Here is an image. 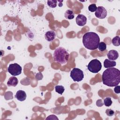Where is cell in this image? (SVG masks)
Returning <instances> with one entry per match:
<instances>
[{
    "instance_id": "3",
    "label": "cell",
    "mask_w": 120,
    "mask_h": 120,
    "mask_svg": "<svg viewBox=\"0 0 120 120\" xmlns=\"http://www.w3.org/2000/svg\"><path fill=\"white\" fill-rule=\"evenodd\" d=\"M53 60L61 65H65L68 61L69 58V54L68 51L62 47L57 48L53 54Z\"/></svg>"
},
{
    "instance_id": "25",
    "label": "cell",
    "mask_w": 120,
    "mask_h": 120,
    "mask_svg": "<svg viewBox=\"0 0 120 120\" xmlns=\"http://www.w3.org/2000/svg\"><path fill=\"white\" fill-rule=\"evenodd\" d=\"M43 76L41 73H38L36 75V78L38 80H41L43 78Z\"/></svg>"
},
{
    "instance_id": "1",
    "label": "cell",
    "mask_w": 120,
    "mask_h": 120,
    "mask_svg": "<svg viewBox=\"0 0 120 120\" xmlns=\"http://www.w3.org/2000/svg\"><path fill=\"white\" fill-rule=\"evenodd\" d=\"M104 84L109 87L118 85L120 82V70L115 68H109L105 70L102 74Z\"/></svg>"
},
{
    "instance_id": "2",
    "label": "cell",
    "mask_w": 120,
    "mask_h": 120,
    "mask_svg": "<svg viewBox=\"0 0 120 120\" xmlns=\"http://www.w3.org/2000/svg\"><path fill=\"white\" fill-rule=\"evenodd\" d=\"M99 43V36L95 32H86L82 37V43L84 47L89 50H96L98 48Z\"/></svg>"
},
{
    "instance_id": "8",
    "label": "cell",
    "mask_w": 120,
    "mask_h": 120,
    "mask_svg": "<svg viewBox=\"0 0 120 120\" xmlns=\"http://www.w3.org/2000/svg\"><path fill=\"white\" fill-rule=\"evenodd\" d=\"M87 22V18L83 15L79 14L76 17V23L80 26H83Z\"/></svg>"
},
{
    "instance_id": "11",
    "label": "cell",
    "mask_w": 120,
    "mask_h": 120,
    "mask_svg": "<svg viewBox=\"0 0 120 120\" xmlns=\"http://www.w3.org/2000/svg\"><path fill=\"white\" fill-rule=\"evenodd\" d=\"M45 38L46 40L48 41L51 42L53 41L55 37H56V34L54 31L52 30H50L48 31H47L45 35Z\"/></svg>"
},
{
    "instance_id": "4",
    "label": "cell",
    "mask_w": 120,
    "mask_h": 120,
    "mask_svg": "<svg viewBox=\"0 0 120 120\" xmlns=\"http://www.w3.org/2000/svg\"><path fill=\"white\" fill-rule=\"evenodd\" d=\"M88 69L93 73H98L102 68V64L99 60L97 59L91 60L87 65Z\"/></svg>"
},
{
    "instance_id": "20",
    "label": "cell",
    "mask_w": 120,
    "mask_h": 120,
    "mask_svg": "<svg viewBox=\"0 0 120 120\" xmlns=\"http://www.w3.org/2000/svg\"><path fill=\"white\" fill-rule=\"evenodd\" d=\"M4 98L6 100H9L12 99L13 97V93L11 91L6 92L4 95Z\"/></svg>"
},
{
    "instance_id": "10",
    "label": "cell",
    "mask_w": 120,
    "mask_h": 120,
    "mask_svg": "<svg viewBox=\"0 0 120 120\" xmlns=\"http://www.w3.org/2000/svg\"><path fill=\"white\" fill-rule=\"evenodd\" d=\"M26 94L24 91L19 90L16 92L15 98L20 101H23L26 99Z\"/></svg>"
},
{
    "instance_id": "18",
    "label": "cell",
    "mask_w": 120,
    "mask_h": 120,
    "mask_svg": "<svg viewBox=\"0 0 120 120\" xmlns=\"http://www.w3.org/2000/svg\"><path fill=\"white\" fill-rule=\"evenodd\" d=\"M104 104L107 107L110 106L112 104V101L111 98L110 97L106 98L104 100Z\"/></svg>"
},
{
    "instance_id": "9",
    "label": "cell",
    "mask_w": 120,
    "mask_h": 120,
    "mask_svg": "<svg viewBox=\"0 0 120 120\" xmlns=\"http://www.w3.org/2000/svg\"><path fill=\"white\" fill-rule=\"evenodd\" d=\"M107 56L109 60H114L118 59L119 57V53L116 50H111L108 52L107 54Z\"/></svg>"
},
{
    "instance_id": "16",
    "label": "cell",
    "mask_w": 120,
    "mask_h": 120,
    "mask_svg": "<svg viewBox=\"0 0 120 120\" xmlns=\"http://www.w3.org/2000/svg\"><path fill=\"white\" fill-rule=\"evenodd\" d=\"M112 43L115 46L120 45V37L118 36H115L112 40Z\"/></svg>"
},
{
    "instance_id": "22",
    "label": "cell",
    "mask_w": 120,
    "mask_h": 120,
    "mask_svg": "<svg viewBox=\"0 0 120 120\" xmlns=\"http://www.w3.org/2000/svg\"><path fill=\"white\" fill-rule=\"evenodd\" d=\"M106 115L108 116H112L114 114V112L113 110L111 109H107L105 111Z\"/></svg>"
},
{
    "instance_id": "13",
    "label": "cell",
    "mask_w": 120,
    "mask_h": 120,
    "mask_svg": "<svg viewBox=\"0 0 120 120\" xmlns=\"http://www.w3.org/2000/svg\"><path fill=\"white\" fill-rule=\"evenodd\" d=\"M116 65V63L114 60H111L109 59H105L104 61V66L105 68L114 67Z\"/></svg>"
},
{
    "instance_id": "15",
    "label": "cell",
    "mask_w": 120,
    "mask_h": 120,
    "mask_svg": "<svg viewBox=\"0 0 120 120\" xmlns=\"http://www.w3.org/2000/svg\"><path fill=\"white\" fill-rule=\"evenodd\" d=\"M55 91L58 93L62 95L65 90L64 87L62 85H56L55 87Z\"/></svg>"
},
{
    "instance_id": "14",
    "label": "cell",
    "mask_w": 120,
    "mask_h": 120,
    "mask_svg": "<svg viewBox=\"0 0 120 120\" xmlns=\"http://www.w3.org/2000/svg\"><path fill=\"white\" fill-rule=\"evenodd\" d=\"M74 13L71 9H68L66 11L64 14V16L66 19L71 20L74 18Z\"/></svg>"
},
{
    "instance_id": "24",
    "label": "cell",
    "mask_w": 120,
    "mask_h": 120,
    "mask_svg": "<svg viewBox=\"0 0 120 120\" xmlns=\"http://www.w3.org/2000/svg\"><path fill=\"white\" fill-rule=\"evenodd\" d=\"M59 120L56 116L55 115H50L46 118V120Z\"/></svg>"
},
{
    "instance_id": "17",
    "label": "cell",
    "mask_w": 120,
    "mask_h": 120,
    "mask_svg": "<svg viewBox=\"0 0 120 120\" xmlns=\"http://www.w3.org/2000/svg\"><path fill=\"white\" fill-rule=\"evenodd\" d=\"M98 49L99 51L101 52H103L106 49V45L105 43L104 42H101L99 43L98 46Z\"/></svg>"
},
{
    "instance_id": "23",
    "label": "cell",
    "mask_w": 120,
    "mask_h": 120,
    "mask_svg": "<svg viewBox=\"0 0 120 120\" xmlns=\"http://www.w3.org/2000/svg\"><path fill=\"white\" fill-rule=\"evenodd\" d=\"M96 105L98 107H101L104 105V103L102 99H98L96 101Z\"/></svg>"
},
{
    "instance_id": "5",
    "label": "cell",
    "mask_w": 120,
    "mask_h": 120,
    "mask_svg": "<svg viewBox=\"0 0 120 120\" xmlns=\"http://www.w3.org/2000/svg\"><path fill=\"white\" fill-rule=\"evenodd\" d=\"M70 77L75 82H80L84 78L83 72L79 68H74L70 72Z\"/></svg>"
},
{
    "instance_id": "21",
    "label": "cell",
    "mask_w": 120,
    "mask_h": 120,
    "mask_svg": "<svg viewBox=\"0 0 120 120\" xmlns=\"http://www.w3.org/2000/svg\"><path fill=\"white\" fill-rule=\"evenodd\" d=\"M97 9V7L95 4H92L89 6L88 9L91 12H94L96 11Z\"/></svg>"
},
{
    "instance_id": "19",
    "label": "cell",
    "mask_w": 120,
    "mask_h": 120,
    "mask_svg": "<svg viewBox=\"0 0 120 120\" xmlns=\"http://www.w3.org/2000/svg\"><path fill=\"white\" fill-rule=\"evenodd\" d=\"M47 5L52 8H55L57 6V1L55 0H47Z\"/></svg>"
},
{
    "instance_id": "26",
    "label": "cell",
    "mask_w": 120,
    "mask_h": 120,
    "mask_svg": "<svg viewBox=\"0 0 120 120\" xmlns=\"http://www.w3.org/2000/svg\"><path fill=\"white\" fill-rule=\"evenodd\" d=\"M120 86L119 85H117L115 87L114 89V91L115 93H117V94H119L120 93Z\"/></svg>"
},
{
    "instance_id": "7",
    "label": "cell",
    "mask_w": 120,
    "mask_h": 120,
    "mask_svg": "<svg viewBox=\"0 0 120 120\" xmlns=\"http://www.w3.org/2000/svg\"><path fill=\"white\" fill-rule=\"evenodd\" d=\"M95 16L101 19L106 17L107 15V11L106 9L103 6H99L97 7V9L95 13Z\"/></svg>"
},
{
    "instance_id": "12",
    "label": "cell",
    "mask_w": 120,
    "mask_h": 120,
    "mask_svg": "<svg viewBox=\"0 0 120 120\" xmlns=\"http://www.w3.org/2000/svg\"><path fill=\"white\" fill-rule=\"evenodd\" d=\"M18 83V80L17 78L15 76H11L8 79L7 82V85L8 86L15 87L17 85Z\"/></svg>"
},
{
    "instance_id": "6",
    "label": "cell",
    "mask_w": 120,
    "mask_h": 120,
    "mask_svg": "<svg viewBox=\"0 0 120 120\" xmlns=\"http://www.w3.org/2000/svg\"><path fill=\"white\" fill-rule=\"evenodd\" d=\"M22 67L16 63L10 64L8 68V73L13 76H17L20 75L22 73Z\"/></svg>"
}]
</instances>
